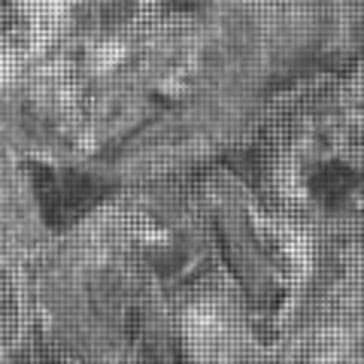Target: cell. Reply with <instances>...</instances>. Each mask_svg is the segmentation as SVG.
Masks as SVG:
<instances>
[{
  "mask_svg": "<svg viewBox=\"0 0 364 364\" xmlns=\"http://www.w3.org/2000/svg\"><path fill=\"white\" fill-rule=\"evenodd\" d=\"M188 328L195 337H210V334H215V328H219V316H215L210 306H198V310H191V316H188Z\"/></svg>",
  "mask_w": 364,
  "mask_h": 364,
  "instance_id": "1",
  "label": "cell"
}]
</instances>
